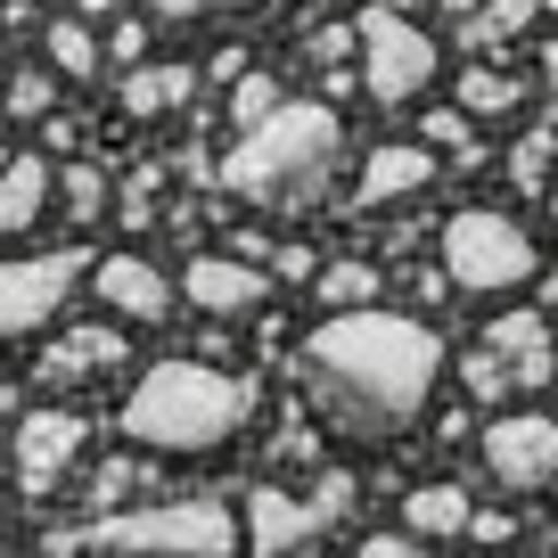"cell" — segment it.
Instances as JSON below:
<instances>
[{
    "label": "cell",
    "instance_id": "6",
    "mask_svg": "<svg viewBox=\"0 0 558 558\" xmlns=\"http://www.w3.org/2000/svg\"><path fill=\"white\" fill-rule=\"evenodd\" d=\"M353 34H362V90H369V107H411V99H427L444 50L418 34L402 9H362V17H353Z\"/></svg>",
    "mask_w": 558,
    "mask_h": 558
},
{
    "label": "cell",
    "instance_id": "30",
    "mask_svg": "<svg viewBox=\"0 0 558 558\" xmlns=\"http://www.w3.org/2000/svg\"><path fill=\"white\" fill-rule=\"evenodd\" d=\"M157 17H173V25H206V17H239V9H255V0H148Z\"/></svg>",
    "mask_w": 558,
    "mask_h": 558
},
{
    "label": "cell",
    "instance_id": "34",
    "mask_svg": "<svg viewBox=\"0 0 558 558\" xmlns=\"http://www.w3.org/2000/svg\"><path fill=\"white\" fill-rule=\"evenodd\" d=\"M123 493H132V469H123V460H116V469H107V476H99V485H90V501H99V509H116V501H123Z\"/></svg>",
    "mask_w": 558,
    "mask_h": 558
},
{
    "label": "cell",
    "instance_id": "37",
    "mask_svg": "<svg viewBox=\"0 0 558 558\" xmlns=\"http://www.w3.org/2000/svg\"><path fill=\"white\" fill-rule=\"evenodd\" d=\"M542 197H550V214H558V173H550V190H542Z\"/></svg>",
    "mask_w": 558,
    "mask_h": 558
},
{
    "label": "cell",
    "instance_id": "23",
    "mask_svg": "<svg viewBox=\"0 0 558 558\" xmlns=\"http://www.w3.org/2000/svg\"><path fill=\"white\" fill-rule=\"evenodd\" d=\"M313 296L329 304V313H362V304H378V271H369V263H329V271L313 279Z\"/></svg>",
    "mask_w": 558,
    "mask_h": 558
},
{
    "label": "cell",
    "instance_id": "33",
    "mask_svg": "<svg viewBox=\"0 0 558 558\" xmlns=\"http://www.w3.org/2000/svg\"><path fill=\"white\" fill-rule=\"evenodd\" d=\"M271 279H313V255L304 246H271Z\"/></svg>",
    "mask_w": 558,
    "mask_h": 558
},
{
    "label": "cell",
    "instance_id": "25",
    "mask_svg": "<svg viewBox=\"0 0 558 558\" xmlns=\"http://www.w3.org/2000/svg\"><path fill=\"white\" fill-rule=\"evenodd\" d=\"M550 173H558V140L525 132L518 148H509V181H518V190H550Z\"/></svg>",
    "mask_w": 558,
    "mask_h": 558
},
{
    "label": "cell",
    "instance_id": "31",
    "mask_svg": "<svg viewBox=\"0 0 558 558\" xmlns=\"http://www.w3.org/2000/svg\"><path fill=\"white\" fill-rule=\"evenodd\" d=\"M304 50H313L320 66H337V58H345V50H362V34H353V25H320V34L304 41Z\"/></svg>",
    "mask_w": 558,
    "mask_h": 558
},
{
    "label": "cell",
    "instance_id": "5",
    "mask_svg": "<svg viewBox=\"0 0 558 558\" xmlns=\"http://www.w3.org/2000/svg\"><path fill=\"white\" fill-rule=\"evenodd\" d=\"M436 246H444V279L469 288V296H509V288H525V279L542 271V246L493 206L452 214V222L436 230Z\"/></svg>",
    "mask_w": 558,
    "mask_h": 558
},
{
    "label": "cell",
    "instance_id": "38",
    "mask_svg": "<svg viewBox=\"0 0 558 558\" xmlns=\"http://www.w3.org/2000/svg\"><path fill=\"white\" fill-rule=\"evenodd\" d=\"M550 558H558V525H550Z\"/></svg>",
    "mask_w": 558,
    "mask_h": 558
},
{
    "label": "cell",
    "instance_id": "17",
    "mask_svg": "<svg viewBox=\"0 0 558 558\" xmlns=\"http://www.w3.org/2000/svg\"><path fill=\"white\" fill-rule=\"evenodd\" d=\"M469 518H476V501L460 485H411L402 493V525H411L418 542H460Z\"/></svg>",
    "mask_w": 558,
    "mask_h": 558
},
{
    "label": "cell",
    "instance_id": "19",
    "mask_svg": "<svg viewBox=\"0 0 558 558\" xmlns=\"http://www.w3.org/2000/svg\"><path fill=\"white\" fill-rule=\"evenodd\" d=\"M534 17H542V0H476L469 17H460V41H469V50H501V41H518Z\"/></svg>",
    "mask_w": 558,
    "mask_h": 558
},
{
    "label": "cell",
    "instance_id": "12",
    "mask_svg": "<svg viewBox=\"0 0 558 558\" xmlns=\"http://www.w3.org/2000/svg\"><path fill=\"white\" fill-rule=\"evenodd\" d=\"M90 288H99V304H116V320H140V329H157V320H173V279L157 271V263L140 255H107L99 271H90Z\"/></svg>",
    "mask_w": 558,
    "mask_h": 558
},
{
    "label": "cell",
    "instance_id": "32",
    "mask_svg": "<svg viewBox=\"0 0 558 558\" xmlns=\"http://www.w3.org/2000/svg\"><path fill=\"white\" fill-rule=\"evenodd\" d=\"M107 58H116V66H140V58H148V25H116V34H107Z\"/></svg>",
    "mask_w": 558,
    "mask_h": 558
},
{
    "label": "cell",
    "instance_id": "8",
    "mask_svg": "<svg viewBox=\"0 0 558 558\" xmlns=\"http://www.w3.org/2000/svg\"><path fill=\"white\" fill-rule=\"evenodd\" d=\"M83 246H58V255H17V263H0V345H17V337L50 329L58 304L83 288Z\"/></svg>",
    "mask_w": 558,
    "mask_h": 558
},
{
    "label": "cell",
    "instance_id": "24",
    "mask_svg": "<svg viewBox=\"0 0 558 558\" xmlns=\"http://www.w3.org/2000/svg\"><path fill=\"white\" fill-rule=\"evenodd\" d=\"M58 190H66L74 230H90V222L107 214V173H99V165H66V173H58Z\"/></svg>",
    "mask_w": 558,
    "mask_h": 558
},
{
    "label": "cell",
    "instance_id": "29",
    "mask_svg": "<svg viewBox=\"0 0 558 558\" xmlns=\"http://www.w3.org/2000/svg\"><path fill=\"white\" fill-rule=\"evenodd\" d=\"M353 558H452V550H444V542H418L411 525H402V534H369Z\"/></svg>",
    "mask_w": 558,
    "mask_h": 558
},
{
    "label": "cell",
    "instance_id": "7",
    "mask_svg": "<svg viewBox=\"0 0 558 558\" xmlns=\"http://www.w3.org/2000/svg\"><path fill=\"white\" fill-rule=\"evenodd\" d=\"M337 518H353V476L329 469L313 493H279V485H255L246 493V558H288L304 542H320Z\"/></svg>",
    "mask_w": 558,
    "mask_h": 558
},
{
    "label": "cell",
    "instance_id": "11",
    "mask_svg": "<svg viewBox=\"0 0 558 558\" xmlns=\"http://www.w3.org/2000/svg\"><path fill=\"white\" fill-rule=\"evenodd\" d=\"M181 304H197L206 320H246L271 304V271L246 255H197L190 271H181Z\"/></svg>",
    "mask_w": 558,
    "mask_h": 558
},
{
    "label": "cell",
    "instance_id": "27",
    "mask_svg": "<svg viewBox=\"0 0 558 558\" xmlns=\"http://www.w3.org/2000/svg\"><path fill=\"white\" fill-rule=\"evenodd\" d=\"M271 107H279V83H271V74H255V66H246L239 83H230V123H239V132H246V123H263Z\"/></svg>",
    "mask_w": 558,
    "mask_h": 558
},
{
    "label": "cell",
    "instance_id": "21",
    "mask_svg": "<svg viewBox=\"0 0 558 558\" xmlns=\"http://www.w3.org/2000/svg\"><path fill=\"white\" fill-rule=\"evenodd\" d=\"M452 369H460V395H469V402H485V411H509V386H518V378H509V362H501L493 345L460 353Z\"/></svg>",
    "mask_w": 558,
    "mask_h": 558
},
{
    "label": "cell",
    "instance_id": "20",
    "mask_svg": "<svg viewBox=\"0 0 558 558\" xmlns=\"http://www.w3.org/2000/svg\"><path fill=\"white\" fill-rule=\"evenodd\" d=\"M41 41H50V66L66 74V83H90V74H99V34H90L83 17H58Z\"/></svg>",
    "mask_w": 558,
    "mask_h": 558
},
{
    "label": "cell",
    "instance_id": "15",
    "mask_svg": "<svg viewBox=\"0 0 558 558\" xmlns=\"http://www.w3.org/2000/svg\"><path fill=\"white\" fill-rule=\"evenodd\" d=\"M99 369H123V329H74V337H58V345L41 353L34 378L41 386H83V378H99Z\"/></svg>",
    "mask_w": 558,
    "mask_h": 558
},
{
    "label": "cell",
    "instance_id": "9",
    "mask_svg": "<svg viewBox=\"0 0 558 558\" xmlns=\"http://www.w3.org/2000/svg\"><path fill=\"white\" fill-rule=\"evenodd\" d=\"M485 476L501 493H542V485H558V418L550 411H501L485 427Z\"/></svg>",
    "mask_w": 558,
    "mask_h": 558
},
{
    "label": "cell",
    "instance_id": "35",
    "mask_svg": "<svg viewBox=\"0 0 558 558\" xmlns=\"http://www.w3.org/2000/svg\"><path fill=\"white\" fill-rule=\"evenodd\" d=\"M469 534H476V542H509V518H501V509H476Z\"/></svg>",
    "mask_w": 558,
    "mask_h": 558
},
{
    "label": "cell",
    "instance_id": "13",
    "mask_svg": "<svg viewBox=\"0 0 558 558\" xmlns=\"http://www.w3.org/2000/svg\"><path fill=\"white\" fill-rule=\"evenodd\" d=\"M485 345L509 362V378L525 386V395H542V386L558 378V337H550V320L542 313H525V304H509L501 320L485 329Z\"/></svg>",
    "mask_w": 558,
    "mask_h": 558
},
{
    "label": "cell",
    "instance_id": "28",
    "mask_svg": "<svg viewBox=\"0 0 558 558\" xmlns=\"http://www.w3.org/2000/svg\"><path fill=\"white\" fill-rule=\"evenodd\" d=\"M418 132H427V148H452V157H476V140H469V107H427L418 116Z\"/></svg>",
    "mask_w": 558,
    "mask_h": 558
},
{
    "label": "cell",
    "instance_id": "14",
    "mask_svg": "<svg viewBox=\"0 0 558 558\" xmlns=\"http://www.w3.org/2000/svg\"><path fill=\"white\" fill-rule=\"evenodd\" d=\"M427 181H436V148H427V140H395V148H369L362 157V181H353V206H402V197H418L427 190Z\"/></svg>",
    "mask_w": 558,
    "mask_h": 558
},
{
    "label": "cell",
    "instance_id": "16",
    "mask_svg": "<svg viewBox=\"0 0 558 558\" xmlns=\"http://www.w3.org/2000/svg\"><path fill=\"white\" fill-rule=\"evenodd\" d=\"M50 157H9L0 165V239H25V230L50 214Z\"/></svg>",
    "mask_w": 558,
    "mask_h": 558
},
{
    "label": "cell",
    "instance_id": "18",
    "mask_svg": "<svg viewBox=\"0 0 558 558\" xmlns=\"http://www.w3.org/2000/svg\"><path fill=\"white\" fill-rule=\"evenodd\" d=\"M190 99H197L190 66H132V74H123V116H140V123L173 116V107H190Z\"/></svg>",
    "mask_w": 558,
    "mask_h": 558
},
{
    "label": "cell",
    "instance_id": "2",
    "mask_svg": "<svg viewBox=\"0 0 558 558\" xmlns=\"http://www.w3.org/2000/svg\"><path fill=\"white\" fill-rule=\"evenodd\" d=\"M337 173H345V123H337V99H279L263 123H246L230 140V157L214 165L230 197L263 214H313L329 206Z\"/></svg>",
    "mask_w": 558,
    "mask_h": 558
},
{
    "label": "cell",
    "instance_id": "36",
    "mask_svg": "<svg viewBox=\"0 0 558 558\" xmlns=\"http://www.w3.org/2000/svg\"><path fill=\"white\" fill-rule=\"evenodd\" d=\"M444 9H452V17H469V9H476V0H444Z\"/></svg>",
    "mask_w": 558,
    "mask_h": 558
},
{
    "label": "cell",
    "instance_id": "1",
    "mask_svg": "<svg viewBox=\"0 0 558 558\" xmlns=\"http://www.w3.org/2000/svg\"><path fill=\"white\" fill-rule=\"evenodd\" d=\"M444 378V337L411 313H329L296 345V386L345 444L411 436Z\"/></svg>",
    "mask_w": 558,
    "mask_h": 558
},
{
    "label": "cell",
    "instance_id": "39",
    "mask_svg": "<svg viewBox=\"0 0 558 558\" xmlns=\"http://www.w3.org/2000/svg\"><path fill=\"white\" fill-rule=\"evenodd\" d=\"M0 165H9V157H0Z\"/></svg>",
    "mask_w": 558,
    "mask_h": 558
},
{
    "label": "cell",
    "instance_id": "4",
    "mask_svg": "<svg viewBox=\"0 0 558 558\" xmlns=\"http://www.w3.org/2000/svg\"><path fill=\"white\" fill-rule=\"evenodd\" d=\"M50 550H107V558H230L239 518L230 501H148V509H107L83 534H58Z\"/></svg>",
    "mask_w": 558,
    "mask_h": 558
},
{
    "label": "cell",
    "instance_id": "26",
    "mask_svg": "<svg viewBox=\"0 0 558 558\" xmlns=\"http://www.w3.org/2000/svg\"><path fill=\"white\" fill-rule=\"evenodd\" d=\"M0 99H9V116L17 123H50V107H58V90H50V74H17V83H0Z\"/></svg>",
    "mask_w": 558,
    "mask_h": 558
},
{
    "label": "cell",
    "instance_id": "10",
    "mask_svg": "<svg viewBox=\"0 0 558 558\" xmlns=\"http://www.w3.org/2000/svg\"><path fill=\"white\" fill-rule=\"evenodd\" d=\"M9 460H17V493L25 501H50L58 476L83 460V418L74 411H25L17 418V452Z\"/></svg>",
    "mask_w": 558,
    "mask_h": 558
},
{
    "label": "cell",
    "instance_id": "22",
    "mask_svg": "<svg viewBox=\"0 0 558 558\" xmlns=\"http://www.w3.org/2000/svg\"><path fill=\"white\" fill-rule=\"evenodd\" d=\"M452 99L469 107V123H501L509 107H518V83H509V74H493V66H469Z\"/></svg>",
    "mask_w": 558,
    "mask_h": 558
},
{
    "label": "cell",
    "instance_id": "3",
    "mask_svg": "<svg viewBox=\"0 0 558 558\" xmlns=\"http://www.w3.org/2000/svg\"><path fill=\"white\" fill-rule=\"evenodd\" d=\"M246 418H255V378L206 369V362H157L123 395V436L140 452H181V460L222 452Z\"/></svg>",
    "mask_w": 558,
    "mask_h": 558
}]
</instances>
